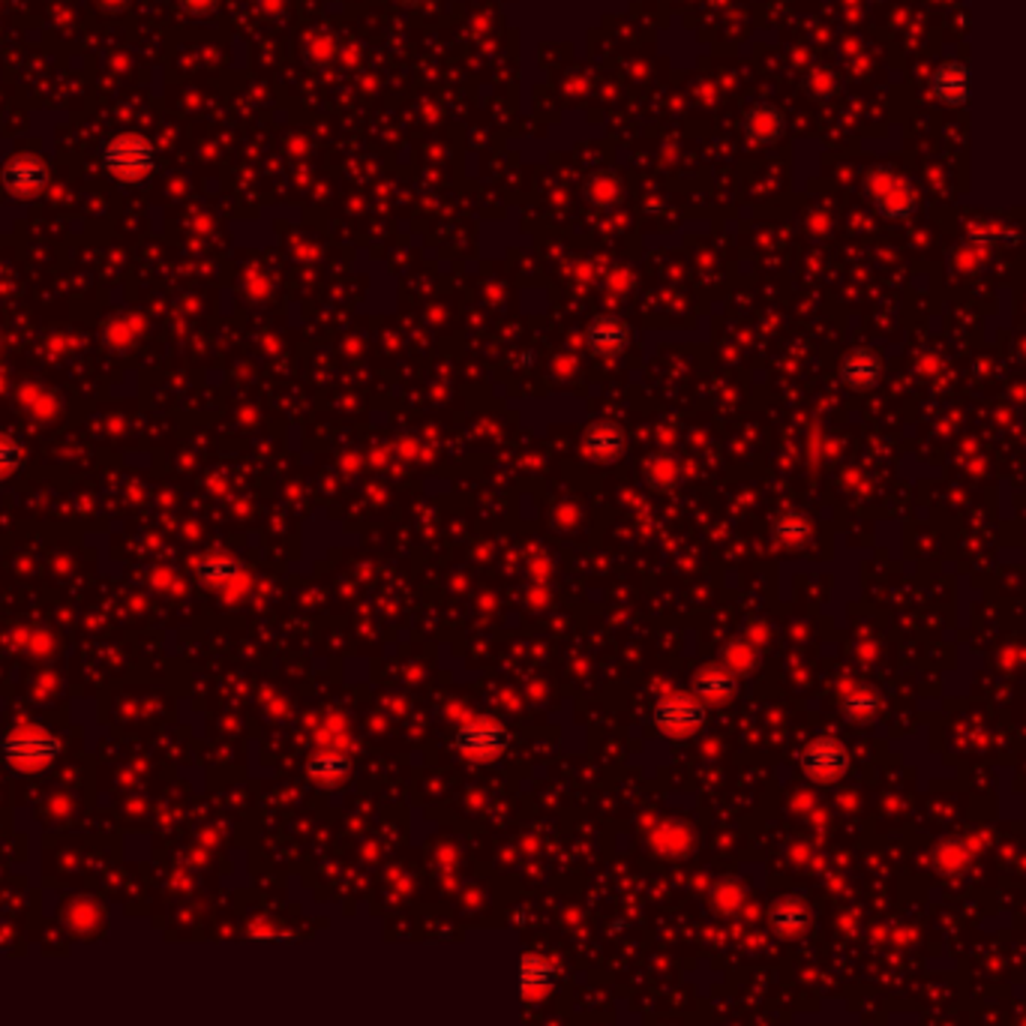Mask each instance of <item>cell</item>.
Segmentation results:
<instances>
[{
	"label": "cell",
	"instance_id": "cell-20",
	"mask_svg": "<svg viewBox=\"0 0 1026 1026\" xmlns=\"http://www.w3.org/2000/svg\"><path fill=\"white\" fill-rule=\"evenodd\" d=\"M24 463V454L19 442L12 439V435H3L0 432V480H7L10 475H15Z\"/></svg>",
	"mask_w": 1026,
	"mask_h": 1026
},
{
	"label": "cell",
	"instance_id": "cell-8",
	"mask_svg": "<svg viewBox=\"0 0 1026 1026\" xmlns=\"http://www.w3.org/2000/svg\"><path fill=\"white\" fill-rule=\"evenodd\" d=\"M841 385L850 390H874L883 378V360L871 348H855L841 360Z\"/></svg>",
	"mask_w": 1026,
	"mask_h": 1026
},
{
	"label": "cell",
	"instance_id": "cell-12",
	"mask_svg": "<svg viewBox=\"0 0 1026 1026\" xmlns=\"http://www.w3.org/2000/svg\"><path fill=\"white\" fill-rule=\"evenodd\" d=\"M195 573L210 588H226V585L238 583L240 564L235 559H228V555H202L195 562Z\"/></svg>",
	"mask_w": 1026,
	"mask_h": 1026
},
{
	"label": "cell",
	"instance_id": "cell-11",
	"mask_svg": "<svg viewBox=\"0 0 1026 1026\" xmlns=\"http://www.w3.org/2000/svg\"><path fill=\"white\" fill-rule=\"evenodd\" d=\"M583 447L594 460H616L625 451V432L618 430L616 423H597L585 432Z\"/></svg>",
	"mask_w": 1026,
	"mask_h": 1026
},
{
	"label": "cell",
	"instance_id": "cell-6",
	"mask_svg": "<svg viewBox=\"0 0 1026 1026\" xmlns=\"http://www.w3.org/2000/svg\"><path fill=\"white\" fill-rule=\"evenodd\" d=\"M655 724H658L660 733L670 735V738H684V735H693L705 724V705H702L700 696L672 693V696L658 702Z\"/></svg>",
	"mask_w": 1026,
	"mask_h": 1026
},
{
	"label": "cell",
	"instance_id": "cell-15",
	"mask_svg": "<svg viewBox=\"0 0 1026 1026\" xmlns=\"http://www.w3.org/2000/svg\"><path fill=\"white\" fill-rule=\"evenodd\" d=\"M886 186H888V193H883L879 207H883L888 216L912 214V207H916V193H912V186L904 184L900 177H888V174H886Z\"/></svg>",
	"mask_w": 1026,
	"mask_h": 1026
},
{
	"label": "cell",
	"instance_id": "cell-23",
	"mask_svg": "<svg viewBox=\"0 0 1026 1026\" xmlns=\"http://www.w3.org/2000/svg\"><path fill=\"white\" fill-rule=\"evenodd\" d=\"M181 3V10L190 12V15H210V12L219 7V0H177Z\"/></svg>",
	"mask_w": 1026,
	"mask_h": 1026
},
{
	"label": "cell",
	"instance_id": "cell-7",
	"mask_svg": "<svg viewBox=\"0 0 1026 1026\" xmlns=\"http://www.w3.org/2000/svg\"><path fill=\"white\" fill-rule=\"evenodd\" d=\"M930 94L937 102L961 108L970 102V66L963 61H946L930 76Z\"/></svg>",
	"mask_w": 1026,
	"mask_h": 1026
},
{
	"label": "cell",
	"instance_id": "cell-21",
	"mask_svg": "<svg viewBox=\"0 0 1026 1026\" xmlns=\"http://www.w3.org/2000/svg\"><path fill=\"white\" fill-rule=\"evenodd\" d=\"M136 331H139V324H130V318H115V322L108 324V331H106L108 346L127 348L132 343Z\"/></svg>",
	"mask_w": 1026,
	"mask_h": 1026
},
{
	"label": "cell",
	"instance_id": "cell-18",
	"mask_svg": "<svg viewBox=\"0 0 1026 1026\" xmlns=\"http://www.w3.org/2000/svg\"><path fill=\"white\" fill-rule=\"evenodd\" d=\"M810 534V522L801 514H784L775 522V538L780 543H804Z\"/></svg>",
	"mask_w": 1026,
	"mask_h": 1026
},
{
	"label": "cell",
	"instance_id": "cell-10",
	"mask_svg": "<svg viewBox=\"0 0 1026 1026\" xmlns=\"http://www.w3.org/2000/svg\"><path fill=\"white\" fill-rule=\"evenodd\" d=\"M555 982V966L547 958H540V954H526L522 963H519V987H522V994L534 1000V996H543Z\"/></svg>",
	"mask_w": 1026,
	"mask_h": 1026
},
{
	"label": "cell",
	"instance_id": "cell-3",
	"mask_svg": "<svg viewBox=\"0 0 1026 1026\" xmlns=\"http://www.w3.org/2000/svg\"><path fill=\"white\" fill-rule=\"evenodd\" d=\"M454 745L460 754L477 763H493L498 756L505 754L510 745V735L505 726L493 721V717H475V721H465L454 735Z\"/></svg>",
	"mask_w": 1026,
	"mask_h": 1026
},
{
	"label": "cell",
	"instance_id": "cell-13",
	"mask_svg": "<svg viewBox=\"0 0 1026 1026\" xmlns=\"http://www.w3.org/2000/svg\"><path fill=\"white\" fill-rule=\"evenodd\" d=\"M771 925L784 933V937H799L801 930H808L810 916L808 907L801 900H784L771 912Z\"/></svg>",
	"mask_w": 1026,
	"mask_h": 1026
},
{
	"label": "cell",
	"instance_id": "cell-22",
	"mask_svg": "<svg viewBox=\"0 0 1026 1026\" xmlns=\"http://www.w3.org/2000/svg\"><path fill=\"white\" fill-rule=\"evenodd\" d=\"M19 646L31 655H45L48 651V637L45 634H31V630H19Z\"/></svg>",
	"mask_w": 1026,
	"mask_h": 1026
},
{
	"label": "cell",
	"instance_id": "cell-14",
	"mask_svg": "<svg viewBox=\"0 0 1026 1026\" xmlns=\"http://www.w3.org/2000/svg\"><path fill=\"white\" fill-rule=\"evenodd\" d=\"M348 759L339 754H315L310 759V778L318 780V784H339L343 778H348Z\"/></svg>",
	"mask_w": 1026,
	"mask_h": 1026
},
{
	"label": "cell",
	"instance_id": "cell-9",
	"mask_svg": "<svg viewBox=\"0 0 1026 1026\" xmlns=\"http://www.w3.org/2000/svg\"><path fill=\"white\" fill-rule=\"evenodd\" d=\"M588 346L597 357H616L627 346V327L618 318H597L588 327Z\"/></svg>",
	"mask_w": 1026,
	"mask_h": 1026
},
{
	"label": "cell",
	"instance_id": "cell-5",
	"mask_svg": "<svg viewBox=\"0 0 1026 1026\" xmlns=\"http://www.w3.org/2000/svg\"><path fill=\"white\" fill-rule=\"evenodd\" d=\"M52 181V169H48V162L43 156H36V153H19V156H12L3 165V172H0V184L3 190L12 195V198H36V195H43V190Z\"/></svg>",
	"mask_w": 1026,
	"mask_h": 1026
},
{
	"label": "cell",
	"instance_id": "cell-19",
	"mask_svg": "<svg viewBox=\"0 0 1026 1026\" xmlns=\"http://www.w3.org/2000/svg\"><path fill=\"white\" fill-rule=\"evenodd\" d=\"M19 400H22L24 409L31 411L36 421H48V418H54V414H57V402H54L52 393H45V390L24 388Z\"/></svg>",
	"mask_w": 1026,
	"mask_h": 1026
},
{
	"label": "cell",
	"instance_id": "cell-16",
	"mask_svg": "<svg viewBox=\"0 0 1026 1026\" xmlns=\"http://www.w3.org/2000/svg\"><path fill=\"white\" fill-rule=\"evenodd\" d=\"M879 709H883V700H879V693L871 691V688H855V691L846 693V700H843V714L853 717V721H867V717H874Z\"/></svg>",
	"mask_w": 1026,
	"mask_h": 1026
},
{
	"label": "cell",
	"instance_id": "cell-4",
	"mask_svg": "<svg viewBox=\"0 0 1026 1026\" xmlns=\"http://www.w3.org/2000/svg\"><path fill=\"white\" fill-rule=\"evenodd\" d=\"M799 763L804 778L813 784H838L850 771V750L832 735H820L804 745Z\"/></svg>",
	"mask_w": 1026,
	"mask_h": 1026
},
{
	"label": "cell",
	"instance_id": "cell-17",
	"mask_svg": "<svg viewBox=\"0 0 1026 1026\" xmlns=\"http://www.w3.org/2000/svg\"><path fill=\"white\" fill-rule=\"evenodd\" d=\"M693 688H696L700 700H726L730 693H735V679L721 670H709L702 672Z\"/></svg>",
	"mask_w": 1026,
	"mask_h": 1026
},
{
	"label": "cell",
	"instance_id": "cell-2",
	"mask_svg": "<svg viewBox=\"0 0 1026 1026\" xmlns=\"http://www.w3.org/2000/svg\"><path fill=\"white\" fill-rule=\"evenodd\" d=\"M64 750L61 735H54L48 726L40 724H15L0 742V754L7 759V766L22 771V775H36L48 768Z\"/></svg>",
	"mask_w": 1026,
	"mask_h": 1026
},
{
	"label": "cell",
	"instance_id": "cell-1",
	"mask_svg": "<svg viewBox=\"0 0 1026 1026\" xmlns=\"http://www.w3.org/2000/svg\"><path fill=\"white\" fill-rule=\"evenodd\" d=\"M99 162L118 184H141L156 172V144L136 130L115 132L102 141Z\"/></svg>",
	"mask_w": 1026,
	"mask_h": 1026
}]
</instances>
